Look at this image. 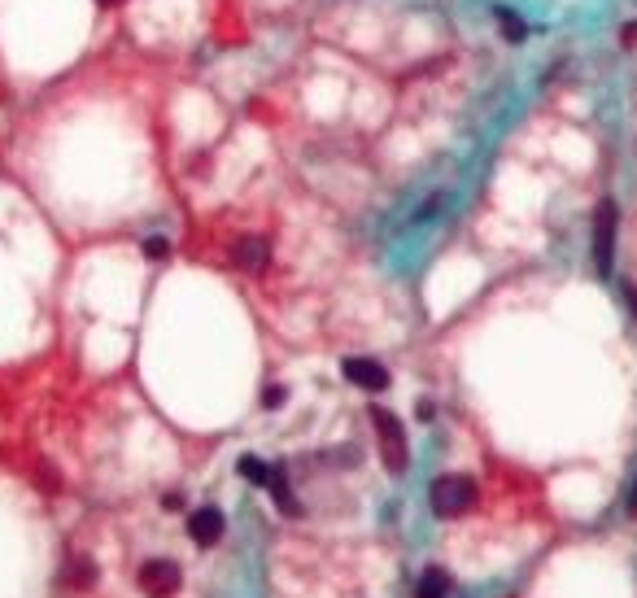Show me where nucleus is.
<instances>
[{
  "label": "nucleus",
  "instance_id": "423d86ee",
  "mask_svg": "<svg viewBox=\"0 0 637 598\" xmlns=\"http://www.w3.org/2000/svg\"><path fill=\"white\" fill-rule=\"evenodd\" d=\"M267 258H271V249H267L262 236H240V241L232 245V267H240V271H262Z\"/></svg>",
  "mask_w": 637,
  "mask_h": 598
},
{
  "label": "nucleus",
  "instance_id": "20e7f679",
  "mask_svg": "<svg viewBox=\"0 0 637 598\" xmlns=\"http://www.w3.org/2000/svg\"><path fill=\"white\" fill-rule=\"evenodd\" d=\"M611 254H616V206L603 201L594 214V267L598 271H611Z\"/></svg>",
  "mask_w": 637,
  "mask_h": 598
},
{
  "label": "nucleus",
  "instance_id": "9d476101",
  "mask_svg": "<svg viewBox=\"0 0 637 598\" xmlns=\"http://www.w3.org/2000/svg\"><path fill=\"white\" fill-rule=\"evenodd\" d=\"M240 476H245L249 485H267L271 481V468L262 459H254V454H245V459H240Z\"/></svg>",
  "mask_w": 637,
  "mask_h": 598
},
{
  "label": "nucleus",
  "instance_id": "f03ea898",
  "mask_svg": "<svg viewBox=\"0 0 637 598\" xmlns=\"http://www.w3.org/2000/svg\"><path fill=\"white\" fill-rule=\"evenodd\" d=\"M371 424H376V433H380L384 468H389V472H406V459H411V450H406L402 420H398L393 411H384V406H371Z\"/></svg>",
  "mask_w": 637,
  "mask_h": 598
},
{
  "label": "nucleus",
  "instance_id": "f8f14e48",
  "mask_svg": "<svg viewBox=\"0 0 637 598\" xmlns=\"http://www.w3.org/2000/svg\"><path fill=\"white\" fill-rule=\"evenodd\" d=\"M92 577H96V572H92V564H88V559H70V564H66V585H92Z\"/></svg>",
  "mask_w": 637,
  "mask_h": 598
},
{
  "label": "nucleus",
  "instance_id": "0eeeda50",
  "mask_svg": "<svg viewBox=\"0 0 637 598\" xmlns=\"http://www.w3.org/2000/svg\"><path fill=\"white\" fill-rule=\"evenodd\" d=\"M188 533H192V542H197V546H214V542H219V533H223V511H219V507L192 511Z\"/></svg>",
  "mask_w": 637,
  "mask_h": 598
},
{
  "label": "nucleus",
  "instance_id": "9b49d317",
  "mask_svg": "<svg viewBox=\"0 0 637 598\" xmlns=\"http://www.w3.org/2000/svg\"><path fill=\"white\" fill-rule=\"evenodd\" d=\"M498 22H502V35H507L511 44H524V40H528V27L511 14V9H498Z\"/></svg>",
  "mask_w": 637,
  "mask_h": 598
},
{
  "label": "nucleus",
  "instance_id": "39448f33",
  "mask_svg": "<svg viewBox=\"0 0 637 598\" xmlns=\"http://www.w3.org/2000/svg\"><path fill=\"white\" fill-rule=\"evenodd\" d=\"M345 380L358 385V389H367V393L389 389V372H384L376 358H345Z\"/></svg>",
  "mask_w": 637,
  "mask_h": 598
},
{
  "label": "nucleus",
  "instance_id": "2eb2a0df",
  "mask_svg": "<svg viewBox=\"0 0 637 598\" xmlns=\"http://www.w3.org/2000/svg\"><path fill=\"white\" fill-rule=\"evenodd\" d=\"M629 507H633V511H637V489H633V494H629Z\"/></svg>",
  "mask_w": 637,
  "mask_h": 598
},
{
  "label": "nucleus",
  "instance_id": "f257e3e1",
  "mask_svg": "<svg viewBox=\"0 0 637 598\" xmlns=\"http://www.w3.org/2000/svg\"><path fill=\"white\" fill-rule=\"evenodd\" d=\"M428 498H432V511H437L441 520H454V516H463V511H472L476 485H472V476H437Z\"/></svg>",
  "mask_w": 637,
  "mask_h": 598
},
{
  "label": "nucleus",
  "instance_id": "1a4fd4ad",
  "mask_svg": "<svg viewBox=\"0 0 637 598\" xmlns=\"http://www.w3.org/2000/svg\"><path fill=\"white\" fill-rule=\"evenodd\" d=\"M450 594V577L446 572H424V581H419L415 598H446Z\"/></svg>",
  "mask_w": 637,
  "mask_h": 598
},
{
  "label": "nucleus",
  "instance_id": "4468645a",
  "mask_svg": "<svg viewBox=\"0 0 637 598\" xmlns=\"http://www.w3.org/2000/svg\"><path fill=\"white\" fill-rule=\"evenodd\" d=\"M262 402H267V406H271V411H275V406H280V402H284V389H267V398H262Z\"/></svg>",
  "mask_w": 637,
  "mask_h": 598
},
{
  "label": "nucleus",
  "instance_id": "6e6552de",
  "mask_svg": "<svg viewBox=\"0 0 637 598\" xmlns=\"http://www.w3.org/2000/svg\"><path fill=\"white\" fill-rule=\"evenodd\" d=\"M267 489H271V494H275V507H280V511H284V516H297V498H293V489H288V476H284L280 468H275V472H271V481H267Z\"/></svg>",
  "mask_w": 637,
  "mask_h": 598
},
{
  "label": "nucleus",
  "instance_id": "dca6fc26",
  "mask_svg": "<svg viewBox=\"0 0 637 598\" xmlns=\"http://www.w3.org/2000/svg\"><path fill=\"white\" fill-rule=\"evenodd\" d=\"M96 5H123V0H96Z\"/></svg>",
  "mask_w": 637,
  "mask_h": 598
},
{
  "label": "nucleus",
  "instance_id": "ddd939ff",
  "mask_svg": "<svg viewBox=\"0 0 637 598\" xmlns=\"http://www.w3.org/2000/svg\"><path fill=\"white\" fill-rule=\"evenodd\" d=\"M144 254H149V258H166V254H171V245H166L162 236H149V241H144Z\"/></svg>",
  "mask_w": 637,
  "mask_h": 598
},
{
  "label": "nucleus",
  "instance_id": "7ed1b4c3",
  "mask_svg": "<svg viewBox=\"0 0 637 598\" xmlns=\"http://www.w3.org/2000/svg\"><path fill=\"white\" fill-rule=\"evenodd\" d=\"M179 585H184V572L171 559H149V564L140 568V590L149 598H175Z\"/></svg>",
  "mask_w": 637,
  "mask_h": 598
}]
</instances>
